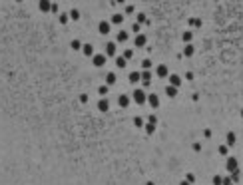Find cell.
<instances>
[{
  "instance_id": "6da1fadb",
  "label": "cell",
  "mask_w": 243,
  "mask_h": 185,
  "mask_svg": "<svg viewBox=\"0 0 243 185\" xmlns=\"http://www.w3.org/2000/svg\"><path fill=\"white\" fill-rule=\"evenodd\" d=\"M133 102H136V104H140V106L148 102V96L144 94V90H140V88H137V90L133 92Z\"/></svg>"
},
{
  "instance_id": "7a4b0ae2",
  "label": "cell",
  "mask_w": 243,
  "mask_h": 185,
  "mask_svg": "<svg viewBox=\"0 0 243 185\" xmlns=\"http://www.w3.org/2000/svg\"><path fill=\"white\" fill-rule=\"evenodd\" d=\"M227 171L229 173L239 171V161H237V157H227Z\"/></svg>"
},
{
  "instance_id": "3957f363",
  "label": "cell",
  "mask_w": 243,
  "mask_h": 185,
  "mask_svg": "<svg viewBox=\"0 0 243 185\" xmlns=\"http://www.w3.org/2000/svg\"><path fill=\"white\" fill-rule=\"evenodd\" d=\"M100 34H104V36H108L110 34V30H112V24L110 22H100Z\"/></svg>"
},
{
  "instance_id": "277c9868",
  "label": "cell",
  "mask_w": 243,
  "mask_h": 185,
  "mask_svg": "<svg viewBox=\"0 0 243 185\" xmlns=\"http://www.w3.org/2000/svg\"><path fill=\"white\" fill-rule=\"evenodd\" d=\"M148 104L152 108H157V106H160V96H157V94H149L148 96Z\"/></svg>"
},
{
  "instance_id": "5b68a950",
  "label": "cell",
  "mask_w": 243,
  "mask_h": 185,
  "mask_svg": "<svg viewBox=\"0 0 243 185\" xmlns=\"http://www.w3.org/2000/svg\"><path fill=\"white\" fill-rule=\"evenodd\" d=\"M156 74L160 76V78H167V76H169V72H167V66L165 64H160V66H157V70H156Z\"/></svg>"
},
{
  "instance_id": "8992f818",
  "label": "cell",
  "mask_w": 243,
  "mask_h": 185,
  "mask_svg": "<svg viewBox=\"0 0 243 185\" xmlns=\"http://www.w3.org/2000/svg\"><path fill=\"white\" fill-rule=\"evenodd\" d=\"M169 84L173 88H179V86H181V78H179L177 74H169Z\"/></svg>"
},
{
  "instance_id": "52a82bcc",
  "label": "cell",
  "mask_w": 243,
  "mask_h": 185,
  "mask_svg": "<svg viewBox=\"0 0 243 185\" xmlns=\"http://www.w3.org/2000/svg\"><path fill=\"white\" fill-rule=\"evenodd\" d=\"M98 110H100V112H108V110H110V102H108L106 98L100 100V102H98Z\"/></svg>"
},
{
  "instance_id": "ba28073f",
  "label": "cell",
  "mask_w": 243,
  "mask_h": 185,
  "mask_svg": "<svg viewBox=\"0 0 243 185\" xmlns=\"http://www.w3.org/2000/svg\"><path fill=\"white\" fill-rule=\"evenodd\" d=\"M104 64H106V56H102V54H98V56H94V66H98V68H102Z\"/></svg>"
},
{
  "instance_id": "9c48e42d",
  "label": "cell",
  "mask_w": 243,
  "mask_h": 185,
  "mask_svg": "<svg viewBox=\"0 0 243 185\" xmlns=\"http://www.w3.org/2000/svg\"><path fill=\"white\" fill-rule=\"evenodd\" d=\"M118 104H120V106H121V108H128V106H129V96H125V94H121V96H120V98H118Z\"/></svg>"
},
{
  "instance_id": "30bf717a",
  "label": "cell",
  "mask_w": 243,
  "mask_h": 185,
  "mask_svg": "<svg viewBox=\"0 0 243 185\" xmlns=\"http://www.w3.org/2000/svg\"><path fill=\"white\" fill-rule=\"evenodd\" d=\"M116 50H118V48H116V42H108V44H106V52L110 54V56H114Z\"/></svg>"
},
{
  "instance_id": "8fae6325",
  "label": "cell",
  "mask_w": 243,
  "mask_h": 185,
  "mask_svg": "<svg viewBox=\"0 0 243 185\" xmlns=\"http://www.w3.org/2000/svg\"><path fill=\"white\" fill-rule=\"evenodd\" d=\"M140 80H141V72H132L129 74V82L132 84H137Z\"/></svg>"
},
{
  "instance_id": "7c38bea8",
  "label": "cell",
  "mask_w": 243,
  "mask_h": 185,
  "mask_svg": "<svg viewBox=\"0 0 243 185\" xmlns=\"http://www.w3.org/2000/svg\"><path fill=\"white\" fill-rule=\"evenodd\" d=\"M133 42H136V46H137V48H141V46H145V36H144V34H137Z\"/></svg>"
},
{
  "instance_id": "4fadbf2b",
  "label": "cell",
  "mask_w": 243,
  "mask_h": 185,
  "mask_svg": "<svg viewBox=\"0 0 243 185\" xmlns=\"http://www.w3.org/2000/svg\"><path fill=\"white\" fill-rule=\"evenodd\" d=\"M193 52H195V48H193L191 44H187L185 48H183V56H187V58H189V56H193Z\"/></svg>"
},
{
  "instance_id": "5bb4252c",
  "label": "cell",
  "mask_w": 243,
  "mask_h": 185,
  "mask_svg": "<svg viewBox=\"0 0 243 185\" xmlns=\"http://www.w3.org/2000/svg\"><path fill=\"white\" fill-rule=\"evenodd\" d=\"M112 84H116V74L114 72L106 74V86H112Z\"/></svg>"
},
{
  "instance_id": "9a60e30c",
  "label": "cell",
  "mask_w": 243,
  "mask_h": 185,
  "mask_svg": "<svg viewBox=\"0 0 243 185\" xmlns=\"http://www.w3.org/2000/svg\"><path fill=\"white\" fill-rule=\"evenodd\" d=\"M165 94L169 96V98H175V96H177V88H173V86H167V88H165Z\"/></svg>"
},
{
  "instance_id": "2e32d148",
  "label": "cell",
  "mask_w": 243,
  "mask_h": 185,
  "mask_svg": "<svg viewBox=\"0 0 243 185\" xmlns=\"http://www.w3.org/2000/svg\"><path fill=\"white\" fill-rule=\"evenodd\" d=\"M235 141H237L235 133H231V132H229V133H227V148H231V145H235Z\"/></svg>"
},
{
  "instance_id": "e0dca14e",
  "label": "cell",
  "mask_w": 243,
  "mask_h": 185,
  "mask_svg": "<svg viewBox=\"0 0 243 185\" xmlns=\"http://www.w3.org/2000/svg\"><path fill=\"white\" fill-rule=\"evenodd\" d=\"M181 40H183V42H185V44H189V42H191V40H193V34H191V32H189V30H187V32H183V34H181Z\"/></svg>"
},
{
  "instance_id": "ac0fdd59",
  "label": "cell",
  "mask_w": 243,
  "mask_h": 185,
  "mask_svg": "<svg viewBox=\"0 0 243 185\" xmlns=\"http://www.w3.org/2000/svg\"><path fill=\"white\" fill-rule=\"evenodd\" d=\"M141 80H144V84L145 86H149V80H152V74L145 70V72H141Z\"/></svg>"
},
{
  "instance_id": "d6986e66",
  "label": "cell",
  "mask_w": 243,
  "mask_h": 185,
  "mask_svg": "<svg viewBox=\"0 0 243 185\" xmlns=\"http://www.w3.org/2000/svg\"><path fill=\"white\" fill-rule=\"evenodd\" d=\"M40 10H52V4H50V2H46V0H42V2H40Z\"/></svg>"
},
{
  "instance_id": "ffe728a7",
  "label": "cell",
  "mask_w": 243,
  "mask_h": 185,
  "mask_svg": "<svg viewBox=\"0 0 243 185\" xmlns=\"http://www.w3.org/2000/svg\"><path fill=\"white\" fill-rule=\"evenodd\" d=\"M82 50H84V54H86V56H92V54H94V48H92L90 44H86V46H82Z\"/></svg>"
},
{
  "instance_id": "44dd1931",
  "label": "cell",
  "mask_w": 243,
  "mask_h": 185,
  "mask_svg": "<svg viewBox=\"0 0 243 185\" xmlns=\"http://www.w3.org/2000/svg\"><path fill=\"white\" fill-rule=\"evenodd\" d=\"M125 40H128V32H125V30H120L118 32V42H125Z\"/></svg>"
},
{
  "instance_id": "7402d4cb",
  "label": "cell",
  "mask_w": 243,
  "mask_h": 185,
  "mask_svg": "<svg viewBox=\"0 0 243 185\" xmlns=\"http://www.w3.org/2000/svg\"><path fill=\"white\" fill-rule=\"evenodd\" d=\"M112 22H114V24H121V22H124V16H121V14H114V16H112Z\"/></svg>"
},
{
  "instance_id": "603a6c76",
  "label": "cell",
  "mask_w": 243,
  "mask_h": 185,
  "mask_svg": "<svg viewBox=\"0 0 243 185\" xmlns=\"http://www.w3.org/2000/svg\"><path fill=\"white\" fill-rule=\"evenodd\" d=\"M189 26L199 28V26H201V20H199V18H191V20H189Z\"/></svg>"
},
{
  "instance_id": "cb8c5ba5",
  "label": "cell",
  "mask_w": 243,
  "mask_h": 185,
  "mask_svg": "<svg viewBox=\"0 0 243 185\" xmlns=\"http://www.w3.org/2000/svg\"><path fill=\"white\" fill-rule=\"evenodd\" d=\"M219 153L227 157V155H229V148H227V145H219Z\"/></svg>"
},
{
  "instance_id": "d4e9b609",
  "label": "cell",
  "mask_w": 243,
  "mask_h": 185,
  "mask_svg": "<svg viewBox=\"0 0 243 185\" xmlns=\"http://www.w3.org/2000/svg\"><path fill=\"white\" fill-rule=\"evenodd\" d=\"M116 64H118V68H125V58H124V56H120L118 60H116Z\"/></svg>"
},
{
  "instance_id": "484cf974",
  "label": "cell",
  "mask_w": 243,
  "mask_h": 185,
  "mask_svg": "<svg viewBox=\"0 0 243 185\" xmlns=\"http://www.w3.org/2000/svg\"><path fill=\"white\" fill-rule=\"evenodd\" d=\"M133 125H136V128H141V125H144V120H141V117H133Z\"/></svg>"
},
{
  "instance_id": "4316f807",
  "label": "cell",
  "mask_w": 243,
  "mask_h": 185,
  "mask_svg": "<svg viewBox=\"0 0 243 185\" xmlns=\"http://www.w3.org/2000/svg\"><path fill=\"white\" fill-rule=\"evenodd\" d=\"M213 185H223V179L219 175H213Z\"/></svg>"
},
{
  "instance_id": "83f0119b",
  "label": "cell",
  "mask_w": 243,
  "mask_h": 185,
  "mask_svg": "<svg viewBox=\"0 0 243 185\" xmlns=\"http://www.w3.org/2000/svg\"><path fill=\"white\" fill-rule=\"evenodd\" d=\"M80 48H82V42L80 40H74L72 42V50H80Z\"/></svg>"
},
{
  "instance_id": "f1b7e54d",
  "label": "cell",
  "mask_w": 243,
  "mask_h": 185,
  "mask_svg": "<svg viewBox=\"0 0 243 185\" xmlns=\"http://www.w3.org/2000/svg\"><path fill=\"white\" fill-rule=\"evenodd\" d=\"M70 18H72V20H78V18H80V12H78V10H72V12H70Z\"/></svg>"
},
{
  "instance_id": "f546056e",
  "label": "cell",
  "mask_w": 243,
  "mask_h": 185,
  "mask_svg": "<svg viewBox=\"0 0 243 185\" xmlns=\"http://www.w3.org/2000/svg\"><path fill=\"white\" fill-rule=\"evenodd\" d=\"M132 56H133V50H124V58L125 60H129Z\"/></svg>"
},
{
  "instance_id": "4dcf8cb0",
  "label": "cell",
  "mask_w": 243,
  "mask_h": 185,
  "mask_svg": "<svg viewBox=\"0 0 243 185\" xmlns=\"http://www.w3.org/2000/svg\"><path fill=\"white\" fill-rule=\"evenodd\" d=\"M141 66H144L145 70H149V66H152V60H149V58H145V60L141 62Z\"/></svg>"
},
{
  "instance_id": "1f68e13d",
  "label": "cell",
  "mask_w": 243,
  "mask_h": 185,
  "mask_svg": "<svg viewBox=\"0 0 243 185\" xmlns=\"http://www.w3.org/2000/svg\"><path fill=\"white\" fill-rule=\"evenodd\" d=\"M108 90H110V86H100V94H102V96H106Z\"/></svg>"
},
{
  "instance_id": "d6a6232c",
  "label": "cell",
  "mask_w": 243,
  "mask_h": 185,
  "mask_svg": "<svg viewBox=\"0 0 243 185\" xmlns=\"http://www.w3.org/2000/svg\"><path fill=\"white\" fill-rule=\"evenodd\" d=\"M185 181H189V183H193V181H195V175H193V173H187V177H185Z\"/></svg>"
},
{
  "instance_id": "836d02e7",
  "label": "cell",
  "mask_w": 243,
  "mask_h": 185,
  "mask_svg": "<svg viewBox=\"0 0 243 185\" xmlns=\"http://www.w3.org/2000/svg\"><path fill=\"white\" fill-rule=\"evenodd\" d=\"M60 22H62V24L68 22V14H60Z\"/></svg>"
},
{
  "instance_id": "e575fe53",
  "label": "cell",
  "mask_w": 243,
  "mask_h": 185,
  "mask_svg": "<svg viewBox=\"0 0 243 185\" xmlns=\"http://www.w3.org/2000/svg\"><path fill=\"white\" fill-rule=\"evenodd\" d=\"M145 129H148V133H153V132H156V125H153V124H149Z\"/></svg>"
},
{
  "instance_id": "d590c367",
  "label": "cell",
  "mask_w": 243,
  "mask_h": 185,
  "mask_svg": "<svg viewBox=\"0 0 243 185\" xmlns=\"http://www.w3.org/2000/svg\"><path fill=\"white\" fill-rule=\"evenodd\" d=\"M223 185H233V181H231V177H225V179H223Z\"/></svg>"
},
{
  "instance_id": "8d00e7d4",
  "label": "cell",
  "mask_w": 243,
  "mask_h": 185,
  "mask_svg": "<svg viewBox=\"0 0 243 185\" xmlns=\"http://www.w3.org/2000/svg\"><path fill=\"white\" fill-rule=\"evenodd\" d=\"M137 22H145V16L141 14V12H140V14H137Z\"/></svg>"
},
{
  "instance_id": "74e56055",
  "label": "cell",
  "mask_w": 243,
  "mask_h": 185,
  "mask_svg": "<svg viewBox=\"0 0 243 185\" xmlns=\"http://www.w3.org/2000/svg\"><path fill=\"white\" fill-rule=\"evenodd\" d=\"M148 120H149V124H153V125H156V121H157V117H156V116H149V117H148Z\"/></svg>"
},
{
  "instance_id": "f35d334b",
  "label": "cell",
  "mask_w": 243,
  "mask_h": 185,
  "mask_svg": "<svg viewBox=\"0 0 243 185\" xmlns=\"http://www.w3.org/2000/svg\"><path fill=\"white\" fill-rule=\"evenodd\" d=\"M140 28H141L140 24H133V32H136V34H140Z\"/></svg>"
},
{
  "instance_id": "ab89813d",
  "label": "cell",
  "mask_w": 243,
  "mask_h": 185,
  "mask_svg": "<svg viewBox=\"0 0 243 185\" xmlns=\"http://www.w3.org/2000/svg\"><path fill=\"white\" fill-rule=\"evenodd\" d=\"M179 185H191V183H189V181H181Z\"/></svg>"
},
{
  "instance_id": "60d3db41",
  "label": "cell",
  "mask_w": 243,
  "mask_h": 185,
  "mask_svg": "<svg viewBox=\"0 0 243 185\" xmlns=\"http://www.w3.org/2000/svg\"><path fill=\"white\" fill-rule=\"evenodd\" d=\"M241 117H243V110H241Z\"/></svg>"
},
{
  "instance_id": "b9f144b4",
  "label": "cell",
  "mask_w": 243,
  "mask_h": 185,
  "mask_svg": "<svg viewBox=\"0 0 243 185\" xmlns=\"http://www.w3.org/2000/svg\"><path fill=\"white\" fill-rule=\"evenodd\" d=\"M148 185H153V183H148Z\"/></svg>"
}]
</instances>
